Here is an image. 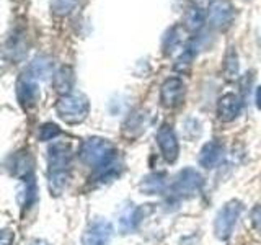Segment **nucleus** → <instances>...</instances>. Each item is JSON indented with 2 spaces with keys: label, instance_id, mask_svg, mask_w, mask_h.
I'll return each mask as SVG.
<instances>
[{
  "label": "nucleus",
  "instance_id": "1",
  "mask_svg": "<svg viewBox=\"0 0 261 245\" xmlns=\"http://www.w3.org/2000/svg\"><path fill=\"white\" fill-rule=\"evenodd\" d=\"M72 151L65 142H56L49 147L47 157V182L53 196H59L65 190L70 178Z\"/></svg>",
  "mask_w": 261,
  "mask_h": 245
},
{
  "label": "nucleus",
  "instance_id": "2",
  "mask_svg": "<svg viewBox=\"0 0 261 245\" xmlns=\"http://www.w3.org/2000/svg\"><path fill=\"white\" fill-rule=\"evenodd\" d=\"M116 147L111 141L103 137H90L84 141L80 147V159L85 165L95 168L98 174L105 175L111 172L114 162H116Z\"/></svg>",
  "mask_w": 261,
  "mask_h": 245
},
{
  "label": "nucleus",
  "instance_id": "3",
  "mask_svg": "<svg viewBox=\"0 0 261 245\" xmlns=\"http://www.w3.org/2000/svg\"><path fill=\"white\" fill-rule=\"evenodd\" d=\"M56 113L67 125H79L84 122L90 113V102L87 95L80 92H70L61 95L56 102Z\"/></svg>",
  "mask_w": 261,
  "mask_h": 245
},
{
  "label": "nucleus",
  "instance_id": "4",
  "mask_svg": "<svg viewBox=\"0 0 261 245\" xmlns=\"http://www.w3.org/2000/svg\"><path fill=\"white\" fill-rule=\"evenodd\" d=\"M242 211H243V203L239 200L227 201L224 206L219 209L216 220H214V234L219 240L230 239Z\"/></svg>",
  "mask_w": 261,
  "mask_h": 245
},
{
  "label": "nucleus",
  "instance_id": "5",
  "mask_svg": "<svg viewBox=\"0 0 261 245\" xmlns=\"http://www.w3.org/2000/svg\"><path fill=\"white\" fill-rule=\"evenodd\" d=\"M202 183H204V180L199 172L191 167H186L176 175L175 182L170 186V191L179 200H188L201 191Z\"/></svg>",
  "mask_w": 261,
  "mask_h": 245
},
{
  "label": "nucleus",
  "instance_id": "6",
  "mask_svg": "<svg viewBox=\"0 0 261 245\" xmlns=\"http://www.w3.org/2000/svg\"><path fill=\"white\" fill-rule=\"evenodd\" d=\"M235 10L228 0H212L207 12V20L212 28L227 30L232 24Z\"/></svg>",
  "mask_w": 261,
  "mask_h": 245
},
{
  "label": "nucleus",
  "instance_id": "7",
  "mask_svg": "<svg viewBox=\"0 0 261 245\" xmlns=\"http://www.w3.org/2000/svg\"><path fill=\"white\" fill-rule=\"evenodd\" d=\"M185 84L179 77H170L160 87V102L165 108H175L185 98Z\"/></svg>",
  "mask_w": 261,
  "mask_h": 245
},
{
  "label": "nucleus",
  "instance_id": "8",
  "mask_svg": "<svg viewBox=\"0 0 261 245\" xmlns=\"http://www.w3.org/2000/svg\"><path fill=\"white\" fill-rule=\"evenodd\" d=\"M113 235V226L110 220L98 219L92 223L82 237L84 245H110Z\"/></svg>",
  "mask_w": 261,
  "mask_h": 245
},
{
  "label": "nucleus",
  "instance_id": "9",
  "mask_svg": "<svg viewBox=\"0 0 261 245\" xmlns=\"http://www.w3.org/2000/svg\"><path fill=\"white\" fill-rule=\"evenodd\" d=\"M157 144L160 147V152L168 163L176 162L179 155V144L173 128L170 125H162L157 133Z\"/></svg>",
  "mask_w": 261,
  "mask_h": 245
},
{
  "label": "nucleus",
  "instance_id": "10",
  "mask_svg": "<svg viewBox=\"0 0 261 245\" xmlns=\"http://www.w3.org/2000/svg\"><path fill=\"white\" fill-rule=\"evenodd\" d=\"M152 204H141V206L127 208L119 217V231L122 234L134 232L136 229L141 226L142 220L152 212Z\"/></svg>",
  "mask_w": 261,
  "mask_h": 245
},
{
  "label": "nucleus",
  "instance_id": "11",
  "mask_svg": "<svg viewBox=\"0 0 261 245\" xmlns=\"http://www.w3.org/2000/svg\"><path fill=\"white\" fill-rule=\"evenodd\" d=\"M16 96L24 108H30L38 100V79L33 77L28 69L21 74L18 82H16Z\"/></svg>",
  "mask_w": 261,
  "mask_h": 245
},
{
  "label": "nucleus",
  "instance_id": "12",
  "mask_svg": "<svg viewBox=\"0 0 261 245\" xmlns=\"http://www.w3.org/2000/svg\"><path fill=\"white\" fill-rule=\"evenodd\" d=\"M242 108H243L242 98L237 93L228 92L219 98V103H217L219 119L224 122H230L239 118V114L242 113Z\"/></svg>",
  "mask_w": 261,
  "mask_h": 245
},
{
  "label": "nucleus",
  "instance_id": "13",
  "mask_svg": "<svg viewBox=\"0 0 261 245\" xmlns=\"http://www.w3.org/2000/svg\"><path fill=\"white\" fill-rule=\"evenodd\" d=\"M224 159V145L217 141H211L202 145L199 152V163L204 168H216Z\"/></svg>",
  "mask_w": 261,
  "mask_h": 245
},
{
  "label": "nucleus",
  "instance_id": "14",
  "mask_svg": "<svg viewBox=\"0 0 261 245\" xmlns=\"http://www.w3.org/2000/svg\"><path fill=\"white\" fill-rule=\"evenodd\" d=\"M12 165H10V172L12 175L21 178L23 182H31L33 180V162L28 152H18L15 157L10 159Z\"/></svg>",
  "mask_w": 261,
  "mask_h": 245
},
{
  "label": "nucleus",
  "instance_id": "15",
  "mask_svg": "<svg viewBox=\"0 0 261 245\" xmlns=\"http://www.w3.org/2000/svg\"><path fill=\"white\" fill-rule=\"evenodd\" d=\"M145 126H147V114L145 111L142 110H136L133 111V114L124 121V125H122V131H124V134L129 136V137H136L141 133L145 131Z\"/></svg>",
  "mask_w": 261,
  "mask_h": 245
},
{
  "label": "nucleus",
  "instance_id": "16",
  "mask_svg": "<svg viewBox=\"0 0 261 245\" xmlns=\"http://www.w3.org/2000/svg\"><path fill=\"white\" fill-rule=\"evenodd\" d=\"M207 15L204 13V10H201V7L198 5H190L186 8L185 16H183V24L188 31H199L204 23H206Z\"/></svg>",
  "mask_w": 261,
  "mask_h": 245
},
{
  "label": "nucleus",
  "instance_id": "17",
  "mask_svg": "<svg viewBox=\"0 0 261 245\" xmlns=\"http://www.w3.org/2000/svg\"><path fill=\"white\" fill-rule=\"evenodd\" d=\"M139 188L145 193V194H162L167 190V175L165 174H150L147 175Z\"/></svg>",
  "mask_w": 261,
  "mask_h": 245
},
{
  "label": "nucleus",
  "instance_id": "18",
  "mask_svg": "<svg viewBox=\"0 0 261 245\" xmlns=\"http://www.w3.org/2000/svg\"><path fill=\"white\" fill-rule=\"evenodd\" d=\"M72 85H73V70L69 67V65H64V67H61L56 72L54 87L59 93L67 95V93H70Z\"/></svg>",
  "mask_w": 261,
  "mask_h": 245
},
{
  "label": "nucleus",
  "instance_id": "19",
  "mask_svg": "<svg viewBox=\"0 0 261 245\" xmlns=\"http://www.w3.org/2000/svg\"><path fill=\"white\" fill-rule=\"evenodd\" d=\"M240 65H239V54H237L235 47H228V51L224 57V77L232 82L239 77Z\"/></svg>",
  "mask_w": 261,
  "mask_h": 245
},
{
  "label": "nucleus",
  "instance_id": "20",
  "mask_svg": "<svg viewBox=\"0 0 261 245\" xmlns=\"http://www.w3.org/2000/svg\"><path fill=\"white\" fill-rule=\"evenodd\" d=\"M196 54H198V51H196V49H194L191 44H188V46L185 47L183 54L176 59L175 69H176L178 72H188V70L191 69V65H193V61H194Z\"/></svg>",
  "mask_w": 261,
  "mask_h": 245
},
{
  "label": "nucleus",
  "instance_id": "21",
  "mask_svg": "<svg viewBox=\"0 0 261 245\" xmlns=\"http://www.w3.org/2000/svg\"><path fill=\"white\" fill-rule=\"evenodd\" d=\"M61 134H62L61 128L57 126V125H54V122H46V125H43V126L39 128V133H38L39 141H43V142L54 141V139L59 137Z\"/></svg>",
  "mask_w": 261,
  "mask_h": 245
},
{
  "label": "nucleus",
  "instance_id": "22",
  "mask_svg": "<svg viewBox=\"0 0 261 245\" xmlns=\"http://www.w3.org/2000/svg\"><path fill=\"white\" fill-rule=\"evenodd\" d=\"M77 5V0H53L51 2V8L56 15L64 16V15H69L73 8Z\"/></svg>",
  "mask_w": 261,
  "mask_h": 245
},
{
  "label": "nucleus",
  "instance_id": "23",
  "mask_svg": "<svg viewBox=\"0 0 261 245\" xmlns=\"http://www.w3.org/2000/svg\"><path fill=\"white\" fill-rule=\"evenodd\" d=\"M179 43V35H178V28H171L168 33L165 39H163V49H165V53H171L173 49L176 47V44Z\"/></svg>",
  "mask_w": 261,
  "mask_h": 245
},
{
  "label": "nucleus",
  "instance_id": "24",
  "mask_svg": "<svg viewBox=\"0 0 261 245\" xmlns=\"http://www.w3.org/2000/svg\"><path fill=\"white\" fill-rule=\"evenodd\" d=\"M250 220H251V226L255 227L258 232H261V204H258V206L251 209Z\"/></svg>",
  "mask_w": 261,
  "mask_h": 245
},
{
  "label": "nucleus",
  "instance_id": "25",
  "mask_svg": "<svg viewBox=\"0 0 261 245\" xmlns=\"http://www.w3.org/2000/svg\"><path fill=\"white\" fill-rule=\"evenodd\" d=\"M12 242H13V232L10 229H5L2 232V245H12Z\"/></svg>",
  "mask_w": 261,
  "mask_h": 245
},
{
  "label": "nucleus",
  "instance_id": "26",
  "mask_svg": "<svg viewBox=\"0 0 261 245\" xmlns=\"http://www.w3.org/2000/svg\"><path fill=\"white\" fill-rule=\"evenodd\" d=\"M256 106H258V110H261V85L256 90Z\"/></svg>",
  "mask_w": 261,
  "mask_h": 245
}]
</instances>
